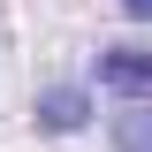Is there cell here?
Returning <instances> with one entry per match:
<instances>
[{"mask_svg":"<svg viewBox=\"0 0 152 152\" xmlns=\"http://www.w3.org/2000/svg\"><path fill=\"white\" fill-rule=\"evenodd\" d=\"M99 84H107V91H152V53L145 46H107V53H99Z\"/></svg>","mask_w":152,"mask_h":152,"instance_id":"2","label":"cell"},{"mask_svg":"<svg viewBox=\"0 0 152 152\" xmlns=\"http://www.w3.org/2000/svg\"><path fill=\"white\" fill-rule=\"evenodd\" d=\"M31 114H38L46 137H76L84 122H91V91H84V84H53V91H38Z\"/></svg>","mask_w":152,"mask_h":152,"instance_id":"1","label":"cell"},{"mask_svg":"<svg viewBox=\"0 0 152 152\" xmlns=\"http://www.w3.org/2000/svg\"><path fill=\"white\" fill-rule=\"evenodd\" d=\"M114 152H152V107L145 99L114 114Z\"/></svg>","mask_w":152,"mask_h":152,"instance_id":"3","label":"cell"},{"mask_svg":"<svg viewBox=\"0 0 152 152\" xmlns=\"http://www.w3.org/2000/svg\"><path fill=\"white\" fill-rule=\"evenodd\" d=\"M122 15H129V23H152V0H122Z\"/></svg>","mask_w":152,"mask_h":152,"instance_id":"4","label":"cell"}]
</instances>
